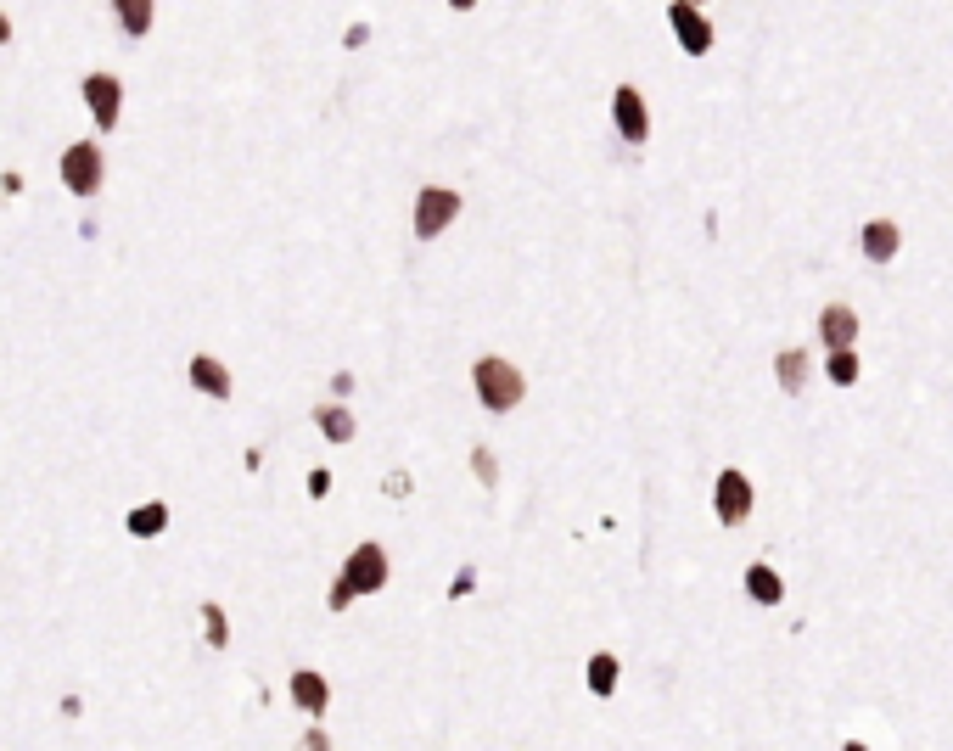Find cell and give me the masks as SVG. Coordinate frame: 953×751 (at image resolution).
<instances>
[{
  "mask_svg": "<svg viewBox=\"0 0 953 751\" xmlns=\"http://www.w3.org/2000/svg\"><path fill=\"white\" fill-rule=\"evenodd\" d=\"M460 219V191L455 185H427L421 197H415V236L432 241Z\"/></svg>",
  "mask_w": 953,
  "mask_h": 751,
  "instance_id": "7a4b0ae2",
  "label": "cell"
},
{
  "mask_svg": "<svg viewBox=\"0 0 953 751\" xmlns=\"http://www.w3.org/2000/svg\"><path fill=\"white\" fill-rule=\"evenodd\" d=\"M830 382H836V387H853L858 382V354H853V348H830Z\"/></svg>",
  "mask_w": 953,
  "mask_h": 751,
  "instance_id": "ffe728a7",
  "label": "cell"
},
{
  "mask_svg": "<svg viewBox=\"0 0 953 751\" xmlns=\"http://www.w3.org/2000/svg\"><path fill=\"white\" fill-rule=\"evenodd\" d=\"M746 595L757 600V606H780L785 600V583L774 567H746Z\"/></svg>",
  "mask_w": 953,
  "mask_h": 751,
  "instance_id": "5bb4252c",
  "label": "cell"
},
{
  "mask_svg": "<svg viewBox=\"0 0 953 751\" xmlns=\"http://www.w3.org/2000/svg\"><path fill=\"white\" fill-rule=\"evenodd\" d=\"M342 583L354 589V595H376V589H387V550L382 544H354V555L342 561Z\"/></svg>",
  "mask_w": 953,
  "mask_h": 751,
  "instance_id": "3957f363",
  "label": "cell"
},
{
  "mask_svg": "<svg viewBox=\"0 0 953 751\" xmlns=\"http://www.w3.org/2000/svg\"><path fill=\"white\" fill-rule=\"evenodd\" d=\"M62 185L73 197H96L101 191V146L96 141H73L62 152Z\"/></svg>",
  "mask_w": 953,
  "mask_h": 751,
  "instance_id": "277c9868",
  "label": "cell"
},
{
  "mask_svg": "<svg viewBox=\"0 0 953 751\" xmlns=\"http://www.w3.org/2000/svg\"><path fill=\"white\" fill-rule=\"evenodd\" d=\"M292 701H298V712H309V718H320V712L331 707V684L314 673V667H298L292 673Z\"/></svg>",
  "mask_w": 953,
  "mask_h": 751,
  "instance_id": "9c48e42d",
  "label": "cell"
},
{
  "mask_svg": "<svg viewBox=\"0 0 953 751\" xmlns=\"http://www.w3.org/2000/svg\"><path fill=\"white\" fill-rule=\"evenodd\" d=\"M6 40H12V17L0 12V45H6Z\"/></svg>",
  "mask_w": 953,
  "mask_h": 751,
  "instance_id": "cb8c5ba5",
  "label": "cell"
},
{
  "mask_svg": "<svg viewBox=\"0 0 953 751\" xmlns=\"http://www.w3.org/2000/svg\"><path fill=\"white\" fill-rule=\"evenodd\" d=\"M589 690H595V695H612L617 690V656H606V651L589 656Z\"/></svg>",
  "mask_w": 953,
  "mask_h": 751,
  "instance_id": "ac0fdd59",
  "label": "cell"
},
{
  "mask_svg": "<svg viewBox=\"0 0 953 751\" xmlns=\"http://www.w3.org/2000/svg\"><path fill=\"white\" fill-rule=\"evenodd\" d=\"M892 253H897V225H892V219L864 225V258H869V264H886Z\"/></svg>",
  "mask_w": 953,
  "mask_h": 751,
  "instance_id": "9a60e30c",
  "label": "cell"
},
{
  "mask_svg": "<svg viewBox=\"0 0 953 751\" xmlns=\"http://www.w3.org/2000/svg\"><path fill=\"white\" fill-rule=\"evenodd\" d=\"M712 511H718L724 527H740L746 516H752V482L740 477V471H724L718 488H712Z\"/></svg>",
  "mask_w": 953,
  "mask_h": 751,
  "instance_id": "8992f818",
  "label": "cell"
},
{
  "mask_svg": "<svg viewBox=\"0 0 953 751\" xmlns=\"http://www.w3.org/2000/svg\"><path fill=\"white\" fill-rule=\"evenodd\" d=\"M79 96H85V107L96 113V129H113L118 113H124V85H118V73H85Z\"/></svg>",
  "mask_w": 953,
  "mask_h": 751,
  "instance_id": "5b68a950",
  "label": "cell"
},
{
  "mask_svg": "<svg viewBox=\"0 0 953 751\" xmlns=\"http://www.w3.org/2000/svg\"><path fill=\"white\" fill-rule=\"evenodd\" d=\"M471 382H477L483 410H494V415L516 410V404H522V393H527V376L511 365V359H499V354H483V359H477V365H471Z\"/></svg>",
  "mask_w": 953,
  "mask_h": 751,
  "instance_id": "6da1fadb",
  "label": "cell"
},
{
  "mask_svg": "<svg viewBox=\"0 0 953 751\" xmlns=\"http://www.w3.org/2000/svg\"><path fill=\"white\" fill-rule=\"evenodd\" d=\"M471 466H477V477H483L488 488L499 482V477H494V460H488V449H471Z\"/></svg>",
  "mask_w": 953,
  "mask_h": 751,
  "instance_id": "7402d4cb",
  "label": "cell"
},
{
  "mask_svg": "<svg viewBox=\"0 0 953 751\" xmlns=\"http://www.w3.org/2000/svg\"><path fill=\"white\" fill-rule=\"evenodd\" d=\"M314 426H320L331 443H354V432H359L354 410H342V404H320V410H314Z\"/></svg>",
  "mask_w": 953,
  "mask_h": 751,
  "instance_id": "7c38bea8",
  "label": "cell"
},
{
  "mask_svg": "<svg viewBox=\"0 0 953 751\" xmlns=\"http://www.w3.org/2000/svg\"><path fill=\"white\" fill-rule=\"evenodd\" d=\"M309 494H314V499H326V494H331V471H326V466L309 471Z\"/></svg>",
  "mask_w": 953,
  "mask_h": 751,
  "instance_id": "603a6c76",
  "label": "cell"
},
{
  "mask_svg": "<svg viewBox=\"0 0 953 751\" xmlns=\"http://www.w3.org/2000/svg\"><path fill=\"white\" fill-rule=\"evenodd\" d=\"M185 376H191V387H197V393H208V398H230V370L219 365L214 354H197L191 365H185Z\"/></svg>",
  "mask_w": 953,
  "mask_h": 751,
  "instance_id": "30bf717a",
  "label": "cell"
},
{
  "mask_svg": "<svg viewBox=\"0 0 953 751\" xmlns=\"http://www.w3.org/2000/svg\"><path fill=\"white\" fill-rule=\"evenodd\" d=\"M202 628H208V645H214V651H225V645H230V623H225V606H219V600L202 606Z\"/></svg>",
  "mask_w": 953,
  "mask_h": 751,
  "instance_id": "d6986e66",
  "label": "cell"
},
{
  "mask_svg": "<svg viewBox=\"0 0 953 751\" xmlns=\"http://www.w3.org/2000/svg\"><path fill=\"white\" fill-rule=\"evenodd\" d=\"M774 376H780L785 393H802V382H808V354H802V348H785V354L774 359Z\"/></svg>",
  "mask_w": 953,
  "mask_h": 751,
  "instance_id": "e0dca14e",
  "label": "cell"
},
{
  "mask_svg": "<svg viewBox=\"0 0 953 751\" xmlns=\"http://www.w3.org/2000/svg\"><path fill=\"white\" fill-rule=\"evenodd\" d=\"M118 6V29L129 34V40H141L146 29H152V6L157 0H113Z\"/></svg>",
  "mask_w": 953,
  "mask_h": 751,
  "instance_id": "2e32d148",
  "label": "cell"
},
{
  "mask_svg": "<svg viewBox=\"0 0 953 751\" xmlns=\"http://www.w3.org/2000/svg\"><path fill=\"white\" fill-rule=\"evenodd\" d=\"M449 6H455V12H471V6H477V0H449Z\"/></svg>",
  "mask_w": 953,
  "mask_h": 751,
  "instance_id": "d4e9b609",
  "label": "cell"
},
{
  "mask_svg": "<svg viewBox=\"0 0 953 751\" xmlns=\"http://www.w3.org/2000/svg\"><path fill=\"white\" fill-rule=\"evenodd\" d=\"M326 606H331V611H348V606H354V589L337 578V583H331V595H326Z\"/></svg>",
  "mask_w": 953,
  "mask_h": 751,
  "instance_id": "44dd1931",
  "label": "cell"
},
{
  "mask_svg": "<svg viewBox=\"0 0 953 751\" xmlns=\"http://www.w3.org/2000/svg\"><path fill=\"white\" fill-rule=\"evenodd\" d=\"M668 23H673V34H679V45L690 51V57H707L712 51V23L696 12V0H673Z\"/></svg>",
  "mask_w": 953,
  "mask_h": 751,
  "instance_id": "52a82bcc",
  "label": "cell"
},
{
  "mask_svg": "<svg viewBox=\"0 0 953 751\" xmlns=\"http://www.w3.org/2000/svg\"><path fill=\"white\" fill-rule=\"evenodd\" d=\"M612 118H617V135H623V141H634V146L651 135V113H645V96H640L634 85H617V90H612Z\"/></svg>",
  "mask_w": 953,
  "mask_h": 751,
  "instance_id": "ba28073f",
  "label": "cell"
},
{
  "mask_svg": "<svg viewBox=\"0 0 953 751\" xmlns=\"http://www.w3.org/2000/svg\"><path fill=\"white\" fill-rule=\"evenodd\" d=\"M124 527L135 533V539H157V533L169 527V505H163V499H146V505H135V511H129Z\"/></svg>",
  "mask_w": 953,
  "mask_h": 751,
  "instance_id": "4fadbf2b",
  "label": "cell"
},
{
  "mask_svg": "<svg viewBox=\"0 0 953 751\" xmlns=\"http://www.w3.org/2000/svg\"><path fill=\"white\" fill-rule=\"evenodd\" d=\"M819 337H825V348H853L858 337V314L841 309V303H830L825 314H819Z\"/></svg>",
  "mask_w": 953,
  "mask_h": 751,
  "instance_id": "8fae6325",
  "label": "cell"
}]
</instances>
